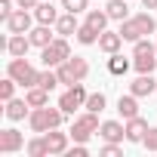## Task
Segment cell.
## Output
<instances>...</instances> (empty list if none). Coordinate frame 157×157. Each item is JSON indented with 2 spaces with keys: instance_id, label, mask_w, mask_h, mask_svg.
<instances>
[{
  "instance_id": "cell-1",
  "label": "cell",
  "mask_w": 157,
  "mask_h": 157,
  "mask_svg": "<svg viewBox=\"0 0 157 157\" xmlns=\"http://www.w3.org/2000/svg\"><path fill=\"white\" fill-rule=\"evenodd\" d=\"M62 120H65V111L62 108H31V114H28V126H31V132H49V129H56V126H62Z\"/></svg>"
},
{
  "instance_id": "cell-2",
  "label": "cell",
  "mask_w": 157,
  "mask_h": 157,
  "mask_svg": "<svg viewBox=\"0 0 157 157\" xmlns=\"http://www.w3.org/2000/svg\"><path fill=\"white\" fill-rule=\"evenodd\" d=\"M6 74L13 77L19 86H25V90L37 86V80H40V71H34V68H31V62H28L25 56L13 59V62H10V68H6Z\"/></svg>"
},
{
  "instance_id": "cell-3",
  "label": "cell",
  "mask_w": 157,
  "mask_h": 157,
  "mask_svg": "<svg viewBox=\"0 0 157 157\" xmlns=\"http://www.w3.org/2000/svg\"><path fill=\"white\" fill-rule=\"evenodd\" d=\"M71 59V46H68V37H56L49 46H43L40 49V62H43V68H59L62 62H68Z\"/></svg>"
},
{
  "instance_id": "cell-4",
  "label": "cell",
  "mask_w": 157,
  "mask_h": 157,
  "mask_svg": "<svg viewBox=\"0 0 157 157\" xmlns=\"http://www.w3.org/2000/svg\"><path fill=\"white\" fill-rule=\"evenodd\" d=\"M86 90H83V80L80 83H74V86H68L65 93H62V99H59V108L65 111V114H74L77 108H86Z\"/></svg>"
},
{
  "instance_id": "cell-5",
  "label": "cell",
  "mask_w": 157,
  "mask_h": 157,
  "mask_svg": "<svg viewBox=\"0 0 157 157\" xmlns=\"http://www.w3.org/2000/svg\"><path fill=\"white\" fill-rule=\"evenodd\" d=\"M99 117H96V111H86V114H80L74 120V126H71V139L74 142H90V136L93 132H99Z\"/></svg>"
},
{
  "instance_id": "cell-6",
  "label": "cell",
  "mask_w": 157,
  "mask_h": 157,
  "mask_svg": "<svg viewBox=\"0 0 157 157\" xmlns=\"http://www.w3.org/2000/svg\"><path fill=\"white\" fill-rule=\"evenodd\" d=\"M25 148V136L19 129H3L0 132V154H16Z\"/></svg>"
},
{
  "instance_id": "cell-7",
  "label": "cell",
  "mask_w": 157,
  "mask_h": 157,
  "mask_svg": "<svg viewBox=\"0 0 157 157\" xmlns=\"http://www.w3.org/2000/svg\"><path fill=\"white\" fill-rule=\"evenodd\" d=\"M31 22H34V16H31L28 10H16V13L6 19V28H10V34H28V31H31Z\"/></svg>"
},
{
  "instance_id": "cell-8",
  "label": "cell",
  "mask_w": 157,
  "mask_h": 157,
  "mask_svg": "<svg viewBox=\"0 0 157 157\" xmlns=\"http://www.w3.org/2000/svg\"><path fill=\"white\" fill-rule=\"evenodd\" d=\"M43 139H46V148H49V154H68L71 132H59V126H56V129L43 132Z\"/></svg>"
},
{
  "instance_id": "cell-9",
  "label": "cell",
  "mask_w": 157,
  "mask_h": 157,
  "mask_svg": "<svg viewBox=\"0 0 157 157\" xmlns=\"http://www.w3.org/2000/svg\"><path fill=\"white\" fill-rule=\"evenodd\" d=\"M151 126H148V120L145 117H129L126 120V142H136V145H142V139H145V132H148Z\"/></svg>"
},
{
  "instance_id": "cell-10",
  "label": "cell",
  "mask_w": 157,
  "mask_h": 157,
  "mask_svg": "<svg viewBox=\"0 0 157 157\" xmlns=\"http://www.w3.org/2000/svg\"><path fill=\"white\" fill-rule=\"evenodd\" d=\"M99 136H102L105 142H123V139H126V123H120V120H105V123L99 126Z\"/></svg>"
},
{
  "instance_id": "cell-11",
  "label": "cell",
  "mask_w": 157,
  "mask_h": 157,
  "mask_svg": "<svg viewBox=\"0 0 157 157\" xmlns=\"http://www.w3.org/2000/svg\"><path fill=\"white\" fill-rule=\"evenodd\" d=\"M129 93H132V96H139V99H145V96L157 93V80H154L151 74H139L136 80L129 83Z\"/></svg>"
},
{
  "instance_id": "cell-12",
  "label": "cell",
  "mask_w": 157,
  "mask_h": 157,
  "mask_svg": "<svg viewBox=\"0 0 157 157\" xmlns=\"http://www.w3.org/2000/svg\"><path fill=\"white\" fill-rule=\"evenodd\" d=\"M120 46H123V37H120V31H102L99 34V49L102 52H120Z\"/></svg>"
},
{
  "instance_id": "cell-13",
  "label": "cell",
  "mask_w": 157,
  "mask_h": 157,
  "mask_svg": "<svg viewBox=\"0 0 157 157\" xmlns=\"http://www.w3.org/2000/svg\"><path fill=\"white\" fill-rule=\"evenodd\" d=\"M77 28H80L77 13H65V16H59V22H56V34H59V37H71V34H77Z\"/></svg>"
},
{
  "instance_id": "cell-14",
  "label": "cell",
  "mask_w": 157,
  "mask_h": 157,
  "mask_svg": "<svg viewBox=\"0 0 157 157\" xmlns=\"http://www.w3.org/2000/svg\"><path fill=\"white\" fill-rule=\"evenodd\" d=\"M28 49H31V37H25V34H13V37L6 40V52H10L13 59L28 56Z\"/></svg>"
},
{
  "instance_id": "cell-15",
  "label": "cell",
  "mask_w": 157,
  "mask_h": 157,
  "mask_svg": "<svg viewBox=\"0 0 157 157\" xmlns=\"http://www.w3.org/2000/svg\"><path fill=\"white\" fill-rule=\"evenodd\" d=\"M34 19H37V25H56L59 22V10L52 3H37L34 6Z\"/></svg>"
},
{
  "instance_id": "cell-16",
  "label": "cell",
  "mask_w": 157,
  "mask_h": 157,
  "mask_svg": "<svg viewBox=\"0 0 157 157\" xmlns=\"http://www.w3.org/2000/svg\"><path fill=\"white\" fill-rule=\"evenodd\" d=\"M28 37H31V46H37V49H43V46H49V43L56 40L52 31H49V25H37V28H31Z\"/></svg>"
},
{
  "instance_id": "cell-17",
  "label": "cell",
  "mask_w": 157,
  "mask_h": 157,
  "mask_svg": "<svg viewBox=\"0 0 157 157\" xmlns=\"http://www.w3.org/2000/svg\"><path fill=\"white\" fill-rule=\"evenodd\" d=\"M117 111H120L123 120L136 117V114H139V96H132V93H129V96H120V99H117Z\"/></svg>"
},
{
  "instance_id": "cell-18",
  "label": "cell",
  "mask_w": 157,
  "mask_h": 157,
  "mask_svg": "<svg viewBox=\"0 0 157 157\" xmlns=\"http://www.w3.org/2000/svg\"><path fill=\"white\" fill-rule=\"evenodd\" d=\"M31 105H28V99H10L6 102V117L10 120H25L31 111H28Z\"/></svg>"
},
{
  "instance_id": "cell-19",
  "label": "cell",
  "mask_w": 157,
  "mask_h": 157,
  "mask_svg": "<svg viewBox=\"0 0 157 157\" xmlns=\"http://www.w3.org/2000/svg\"><path fill=\"white\" fill-rule=\"evenodd\" d=\"M120 37L129 40V43H136V40H142L145 34H142V28H139L136 19H123V22H120Z\"/></svg>"
},
{
  "instance_id": "cell-20",
  "label": "cell",
  "mask_w": 157,
  "mask_h": 157,
  "mask_svg": "<svg viewBox=\"0 0 157 157\" xmlns=\"http://www.w3.org/2000/svg\"><path fill=\"white\" fill-rule=\"evenodd\" d=\"M25 99H28L31 108H43V105H49V90H43V86H31V90L25 93Z\"/></svg>"
},
{
  "instance_id": "cell-21",
  "label": "cell",
  "mask_w": 157,
  "mask_h": 157,
  "mask_svg": "<svg viewBox=\"0 0 157 157\" xmlns=\"http://www.w3.org/2000/svg\"><path fill=\"white\" fill-rule=\"evenodd\" d=\"M105 13H108L114 22H123V19H129V6H126V0H108Z\"/></svg>"
},
{
  "instance_id": "cell-22",
  "label": "cell",
  "mask_w": 157,
  "mask_h": 157,
  "mask_svg": "<svg viewBox=\"0 0 157 157\" xmlns=\"http://www.w3.org/2000/svg\"><path fill=\"white\" fill-rule=\"evenodd\" d=\"M74 37H77V43H83V46H93V43H99V31H96L93 25H86V22H83L80 28H77V34H74Z\"/></svg>"
},
{
  "instance_id": "cell-23",
  "label": "cell",
  "mask_w": 157,
  "mask_h": 157,
  "mask_svg": "<svg viewBox=\"0 0 157 157\" xmlns=\"http://www.w3.org/2000/svg\"><path fill=\"white\" fill-rule=\"evenodd\" d=\"M108 71H111L114 77H123V74L129 71V59H123L120 52H111V59H108Z\"/></svg>"
},
{
  "instance_id": "cell-24",
  "label": "cell",
  "mask_w": 157,
  "mask_h": 157,
  "mask_svg": "<svg viewBox=\"0 0 157 157\" xmlns=\"http://www.w3.org/2000/svg\"><path fill=\"white\" fill-rule=\"evenodd\" d=\"M108 22H111V16H108V13H99V10H90V13H86V25H93L99 34L108 28Z\"/></svg>"
},
{
  "instance_id": "cell-25",
  "label": "cell",
  "mask_w": 157,
  "mask_h": 157,
  "mask_svg": "<svg viewBox=\"0 0 157 157\" xmlns=\"http://www.w3.org/2000/svg\"><path fill=\"white\" fill-rule=\"evenodd\" d=\"M25 151H28V157H46V154H49V148H46V139H43V132H40L37 139H31V142L25 145Z\"/></svg>"
},
{
  "instance_id": "cell-26",
  "label": "cell",
  "mask_w": 157,
  "mask_h": 157,
  "mask_svg": "<svg viewBox=\"0 0 157 157\" xmlns=\"http://www.w3.org/2000/svg\"><path fill=\"white\" fill-rule=\"evenodd\" d=\"M132 68H136L139 74H151V71L157 68V52H151V56H136Z\"/></svg>"
},
{
  "instance_id": "cell-27",
  "label": "cell",
  "mask_w": 157,
  "mask_h": 157,
  "mask_svg": "<svg viewBox=\"0 0 157 157\" xmlns=\"http://www.w3.org/2000/svg\"><path fill=\"white\" fill-rule=\"evenodd\" d=\"M68 65H71V71L77 74V80H86V74H90V62H86L83 56H71Z\"/></svg>"
},
{
  "instance_id": "cell-28",
  "label": "cell",
  "mask_w": 157,
  "mask_h": 157,
  "mask_svg": "<svg viewBox=\"0 0 157 157\" xmlns=\"http://www.w3.org/2000/svg\"><path fill=\"white\" fill-rule=\"evenodd\" d=\"M56 74H59V83H65V86H74V83H80V80H77V74L71 71V65H68V62H62V65L56 68Z\"/></svg>"
},
{
  "instance_id": "cell-29",
  "label": "cell",
  "mask_w": 157,
  "mask_h": 157,
  "mask_svg": "<svg viewBox=\"0 0 157 157\" xmlns=\"http://www.w3.org/2000/svg\"><path fill=\"white\" fill-rule=\"evenodd\" d=\"M105 105H108L105 93H90V99H86V111H96V114H102V111H105Z\"/></svg>"
},
{
  "instance_id": "cell-30",
  "label": "cell",
  "mask_w": 157,
  "mask_h": 157,
  "mask_svg": "<svg viewBox=\"0 0 157 157\" xmlns=\"http://www.w3.org/2000/svg\"><path fill=\"white\" fill-rule=\"evenodd\" d=\"M37 86H43V90H49V93H52V90L59 86V74H56V71H49V68H46V71H40Z\"/></svg>"
},
{
  "instance_id": "cell-31",
  "label": "cell",
  "mask_w": 157,
  "mask_h": 157,
  "mask_svg": "<svg viewBox=\"0 0 157 157\" xmlns=\"http://www.w3.org/2000/svg\"><path fill=\"white\" fill-rule=\"evenodd\" d=\"M151 52H157V46H154L151 40H145V37H142V40H136V43H132V59H136V56H151Z\"/></svg>"
},
{
  "instance_id": "cell-32",
  "label": "cell",
  "mask_w": 157,
  "mask_h": 157,
  "mask_svg": "<svg viewBox=\"0 0 157 157\" xmlns=\"http://www.w3.org/2000/svg\"><path fill=\"white\" fill-rule=\"evenodd\" d=\"M136 22H139V28H142V34H154V28H157V22L148 16V13H139V16H132Z\"/></svg>"
},
{
  "instance_id": "cell-33",
  "label": "cell",
  "mask_w": 157,
  "mask_h": 157,
  "mask_svg": "<svg viewBox=\"0 0 157 157\" xmlns=\"http://www.w3.org/2000/svg\"><path fill=\"white\" fill-rule=\"evenodd\" d=\"M16 86H19V83L13 80L10 74H6V80H0V99H3V102H10V99H13V93H16Z\"/></svg>"
},
{
  "instance_id": "cell-34",
  "label": "cell",
  "mask_w": 157,
  "mask_h": 157,
  "mask_svg": "<svg viewBox=\"0 0 157 157\" xmlns=\"http://www.w3.org/2000/svg\"><path fill=\"white\" fill-rule=\"evenodd\" d=\"M99 154H102V157H120L123 148H120V142H105V145L99 148Z\"/></svg>"
},
{
  "instance_id": "cell-35",
  "label": "cell",
  "mask_w": 157,
  "mask_h": 157,
  "mask_svg": "<svg viewBox=\"0 0 157 157\" xmlns=\"http://www.w3.org/2000/svg\"><path fill=\"white\" fill-rule=\"evenodd\" d=\"M90 0H62V10L65 13H83Z\"/></svg>"
},
{
  "instance_id": "cell-36",
  "label": "cell",
  "mask_w": 157,
  "mask_h": 157,
  "mask_svg": "<svg viewBox=\"0 0 157 157\" xmlns=\"http://www.w3.org/2000/svg\"><path fill=\"white\" fill-rule=\"evenodd\" d=\"M142 145H145L148 151H157V126H151V129L145 132V139H142Z\"/></svg>"
},
{
  "instance_id": "cell-37",
  "label": "cell",
  "mask_w": 157,
  "mask_h": 157,
  "mask_svg": "<svg viewBox=\"0 0 157 157\" xmlns=\"http://www.w3.org/2000/svg\"><path fill=\"white\" fill-rule=\"evenodd\" d=\"M13 13H16V10H13V0H0V19L6 22V19H10Z\"/></svg>"
},
{
  "instance_id": "cell-38",
  "label": "cell",
  "mask_w": 157,
  "mask_h": 157,
  "mask_svg": "<svg viewBox=\"0 0 157 157\" xmlns=\"http://www.w3.org/2000/svg\"><path fill=\"white\" fill-rule=\"evenodd\" d=\"M37 3H40V0H16V6H19V10H34Z\"/></svg>"
},
{
  "instance_id": "cell-39",
  "label": "cell",
  "mask_w": 157,
  "mask_h": 157,
  "mask_svg": "<svg viewBox=\"0 0 157 157\" xmlns=\"http://www.w3.org/2000/svg\"><path fill=\"white\" fill-rule=\"evenodd\" d=\"M142 6L145 10H157V0H142Z\"/></svg>"
}]
</instances>
